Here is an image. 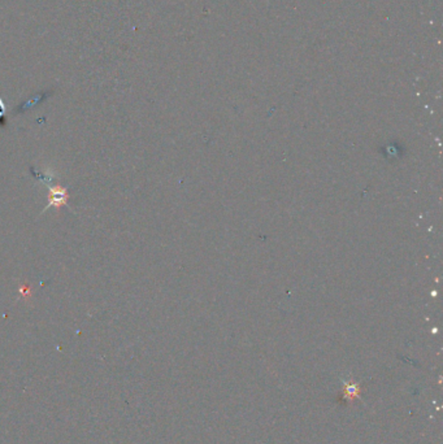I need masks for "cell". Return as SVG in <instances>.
<instances>
[{"instance_id": "obj_3", "label": "cell", "mask_w": 443, "mask_h": 444, "mask_svg": "<svg viewBox=\"0 0 443 444\" xmlns=\"http://www.w3.org/2000/svg\"><path fill=\"white\" fill-rule=\"evenodd\" d=\"M7 119H5V107H4L3 99L0 98V127H5Z\"/></svg>"}, {"instance_id": "obj_2", "label": "cell", "mask_w": 443, "mask_h": 444, "mask_svg": "<svg viewBox=\"0 0 443 444\" xmlns=\"http://www.w3.org/2000/svg\"><path fill=\"white\" fill-rule=\"evenodd\" d=\"M51 94H52V91H44V92H41V94H38V95H35L34 98L29 99L28 102H25V103H22L21 105H18L17 109H16V112L17 113L26 112V111L32 109L33 107H35V105H38V104H41L42 102H44L45 99L48 98Z\"/></svg>"}, {"instance_id": "obj_4", "label": "cell", "mask_w": 443, "mask_h": 444, "mask_svg": "<svg viewBox=\"0 0 443 444\" xmlns=\"http://www.w3.org/2000/svg\"><path fill=\"white\" fill-rule=\"evenodd\" d=\"M20 294L22 295V297H24L25 300L30 299V297H32V290H30V286L26 283H21V286H20Z\"/></svg>"}, {"instance_id": "obj_1", "label": "cell", "mask_w": 443, "mask_h": 444, "mask_svg": "<svg viewBox=\"0 0 443 444\" xmlns=\"http://www.w3.org/2000/svg\"><path fill=\"white\" fill-rule=\"evenodd\" d=\"M47 187H48V204L42 210V214L45 213L52 206L60 210V208L68 205V200H69L70 196L67 187H63L61 185H53V183L47 185Z\"/></svg>"}]
</instances>
